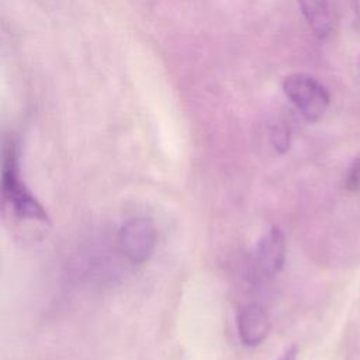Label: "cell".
I'll use <instances>...</instances> for the list:
<instances>
[{
  "instance_id": "ba28073f",
  "label": "cell",
  "mask_w": 360,
  "mask_h": 360,
  "mask_svg": "<svg viewBox=\"0 0 360 360\" xmlns=\"http://www.w3.org/2000/svg\"><path fill=\"white\" fill-rule=\"evenodd\" d=\"M271 141L274 148L278 152H285L288 149V142H290V136H288V131L285 127H277L273 131L271 135Z\"/></svg>"
},
{
  "instance_id": "6da1fadb",
  "label": "cell",
  "mask_w": 360,
  "mask_h": 360,
  "mask_svg": "<svg viewBox=\"0 0 360 360\" xmlns=\"http://www.w3.org/2000/svg\"><path fill=\"white\" fill-rule=\"evenodd\" d=\"M1 197L3 205L18 219L49 222V215L44 205L37 200L24 179L21 177L20 155L13 139L6 141L1 163Z\"/></svg>"
},
{
  "instance_id": "7a4b0ae2",
  "label": "cell",
  "mask_w": 360,
  "mask_h": 360,
  "mask_svg": "<svg viewBox=\"0 0 360 360\" xmlns=\"http://www.w3.org/2000/svg\"><path fill=\"white\" fill-rule=\"evenodd\" d=\"M283 90L301 115L311 122L321 120L330 103L328 90L316 79L304 73L287 76Z\"/></svg>"
},
{
  "instance_id": "52a82bcc",
  "label": "cell",
  "mask_w": 360,
  "mask_h": 360,
  "mask_svg": "<svg viewBox=\"0 0 360 360\" xmlns=\"http://www.w3.org/2000/svg\"><path fill=\"white\" fill-rule=\"evenodd\" d=\"M345 186L350 191H356L360 188V158L353 160L352 166L347 170Z\"/></svg>"
},
{
  "instance_id": "9c48e42d",
  "label": "cell",
  "mask_w": 360,
  "mask_h": 360,
  "mask_svg": "<svg viewBox=\"0 0 360 360\" xmlns=\"http://www.w3.org/2000/svg\"><path fill=\"white\" fill-rule=\"evenodd\" d=\"M298 349L295 346H290L287 350L283 352V354L277 360H297Z\"/></svg>"
},
{
  "instance_id": "3957f363",
  "label": "cell",
  "mask_w": 360,
  "mask_h": 360,
  "mask_svg": "<svg viewBox=\"0 0 360 360\" xmlns=\"http://www.w3.org/2000/svg\"><path fill=\"white\" fill-rule=\"evenodd\" d=\"M156 242V226L146 217L131 218L118 231L120 252L131 264L146 263L155 253Z\"/></svg>"
},
{
  "instance_id": "30bf717a",
  "label": "cell",
  "mask_w": 360,
  "mask_h": 360,
  "mask_svg": "<svg viewBox=\"0 0 360 360\" xmlns=\"http://www.w3.org/2000/svg\"><path fill=\"white\" fill-rule=\"evenodd\" d=\"M354 10H356V14L360 20V0H354Z\"/></svg>"
},
{
  "instance_id": "5b68a950",
  "label": "cell",
  "mask_w": 360,
  "mask_h": 360,
  "mask_svg": "<svg viewBox=\"0 0 360 360\" xmlns=\"http://www.w3.org/2000/svg\"><path fill=\"white\" fill-rule=\"evenodd\" d=\"M236 328L239 339L245 346L257 347L270 332L269 314L259 302H248L238 311Z\"/></svg>"
},
{
  "instance_id": "8992f818",
  "label": "cell",
  "mask_w": 360,
  "mask_h": 360,
  "mask_svg": "<svg viewBox=\"0 0 360 360\" xmlns=\"http://www.w3.org/2000/svg\"><path fill=\"white\" fill-rule=\"evenodd\" d=\"M304 18L316 37L325 38L332 31L333 14L329 0H297Z\"/></svg>"
},
{
  "instance_id": "277c9868",
  "label": "cell",
  "mask_w": 360,
  "mask_h": 360,
  "mask_svg": "<svg viewBox=\"0 0 360 360\" xmlns=\"http://www.w3.org/2000/svg\"><path fill=\"white\" fill-rule=\"evenodd\" d=\"M285 236L284 232L273 226L256 243L250 256V271L256 280L271 278L277 276L285 262Z\"/></svg>"
}]
</instances>
